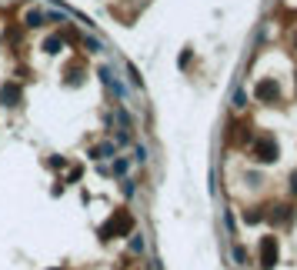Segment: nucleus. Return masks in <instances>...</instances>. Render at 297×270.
I'll use <instances>...</instances> for the list:
<instances>
[{
	"instance_id": "423d86ee",
	"label": "nucleus",
	"mask_w": 297,
	"mask_h": 270,
	"mask_svg": "<svg viewBox=\"0 0 297 270\" xmlns=\"http://www.w3.org/2000/svg\"><path fill=\"white\" fill-rule=\"evenodd\" d=\"M44 23V14H27V27H40Z\"/></svg>"
},
{
	"instance_id": "7ed1b4c3",
	"label": "nucleus",
	"mask_w": 297,
	"mask_h": 270,
	"mask_svg": "<svg viewBox=\"0 0 297 270\" xmlns=\"http://www.w3.org/2000/svg\"><path fill=\"white\" fill-rule=\"evenodd\" d=\"M130 227H134V220H130L127 210L117 213V220H111L107 227H104V237H111V233H130Z\"/></svg>"
},
{
	"instance_id": "6e6552de",
	"label": "nucleus",
	"mask_w": 297,
	"mask_h": 270,
	"mask_svg": "<svg viewBox=\"0 0 297 270\" xmlns=\"http://www.w3.org/2000/svg\"><path fill=\"white\" fill-rule=\"evenodd\" d=\"M294 190H297V174H294Z\"/></svg>"
},
{
	"instance_id": "39448f33",
	"label": "nucleus",
	"mask_w": 297,
	"mask_h": 270,
	"mask_svg": "<svg viewBox=\"0 0 297 270\" xmlns=\"http://www.w3.org/2000/svg\"><path fill=\"white\" fill-rule=\"evenodd\" d=\"M17 100H20V87H17V83H7V87H3V104L14 107Z\"/></svg>"
},
{
	"instance_id": "f257e3e1",
	"label": "nucleus",
	"mask_w": 297,
	"mask_h": 270,
	"mask_svg": "<svg viewBox=\"0 0 297 270\" xmlns=\"http://www.w3.org/2000/svg\"><path fill=\"white\" fill-rule=\"evenodd\" d=\"M254 157H257L260 164H274V160H277V144H274V137H260L257 144H254Z\"/></svg>"
},
{
	"instance_id": "20e7f679",
	"label": "nucleus",
	"mask_w": 297,
	"mask_h": 270,
	"mask_svg": "<svg viewBox=\"0 0 297 270\" xmlns=\"http://www.w3.org/2000/svg\"><path fill=\"white\" fill-rule=\"evenodd\" d=\"M257 97H260V100H277V83L264 80V83L257 87Z\"/></svg>"
},
{
	"instance_id": "0eeeda50",
	"label": "nucleus",
	"mask_w": 297,
	"mask_h": 270,
	"mask_svg": "<svg viewBox=\"0 0 297 270\" xmlns=\"http://www.w3.org/2000/svg\"><path fill=\"white\" fill-rule=\"evenodd\" d=\"M57 47H60V40H57V37H50L47 43H44V50H47V54H57Z\"/></svg>"
},
{
	"instance_id": "f03ea898",
	"label": "nucleus",
	"mask_w": 297,
	"mask_h": 270,
	"mask_svg": "<svg viewBox=\"0 0 297 270\" xmlns=\"http://www.w3.org/2000/svg\"><path fill=\"white\" fill-rule=\"evenodd\" d=\"M274 264H277V240L274 237H264L260 240V267L271 270Z\"/></svg>"
}]
</instances>
